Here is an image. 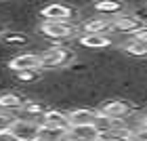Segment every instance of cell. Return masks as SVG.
Listing matches in <instances>:
<instances>
[{
	"label": "cell",
	"mask_w": 147,
	"mask_h": 141,
	"mask_svg": "<svg viewBox=\"0 0 147 141\" xmlns=\"http://www.w3.org/2000/svg\"><path fill=\"white\" fill-rule=\"evenodd\" d=\"M6 68L13 74L28 72V70H40V55L38 53H19V55L9 59Z\"/></svg>",
	"instance_id": "5b68a950"
},
{
	"label": "cell",
	"mask_w": 147,
	"mask_h": 141,
	"mask_svg": "<svg viewBox=\"0 0 147 141\" xmlns=\"http://www.w3.org/2000/svg\"><path fill=\"white\" fill-rule=\"evenodd\" d=\"M143 110H147V107L139 105L132 99H124V97H109L97 105V112L111 120H126L128 116H132L137 112H143Z\"/></svg>",
	"instance_id": "7a4b0ae2"
},
{
	"label": "cell",
	"mask_w": 147,
	"mask_h": 141,
	"mask_svg": "<svg viewBox=\"0 0 147 141\" xmlns=\"http://www.w3.org/2000/svg\"><path fill=\"white\" fill-rule=\"evenodd\" d=\"M0 141H17V139L13 137L11 131H9V133H0Z\"/></svg>",
	"instance_id": "44dd1931"
},
{
	"label": "cell",
	"mask_w": 147,
	"mask_h": 141,
	"mask_svg": "<svg viewBox=\"0 0 147 141\" xmlns=\"http://www.w3.org/2000/svg\"><path fill=\"white\" fill-rule=\"evenodd\" d=\"M130 141H132V139H130Z\"/></svg>",
	"instance_id": "603a6c76"
},
{
	"label": "cell",
	"mask_w": 147,
	"mask_h": 141,
	"mask_svg": "<svg viewBox=\"0 0 147 141\" xmlns=\"http://www.w3.org/2000/svg\"><path fill=\"white\" fill-rule=\"evenodd\" d=\"M46 110H49L46 101H40V99H25V103L21 107V112L17 114V118H28V120L40 122L42 116L46 114Z\"/></svg>",
	"instance_id": "8fae6325"
},
{
	"label": "cell",
	"mask_w": 147,
	"mask_h": 141,
	"mask_svg": "<svg viewBox=\"0 0 147 141\" xmlns=\"http://www.w3.org/2000/svg\"><path fill=\"white\" fill-rule=\"evenodd\" d=\"M95 13H99L101 17H118L120 13H124V4L122 2H116V0H101V2H95L92 4Z\"/></svg>",
	"instance_id": "e0dca14e"
},
{
	"label": "cell",
	"mask_w": 147,
	"mask_h": 141,
	"mask_svg": "<svg viewBox=\"0 0 147 141\" xmlns=\"http://www.w3.org/2000/svg\"><path fill=\"white\" fill-rule=\"evenodd\" d=\"M78 44L88 51H105V49H111L116 44V40L105 34H82L78 36Z\"/></svg>",
	"instance_id": "ba28073f"
},
{
	"label": "cell",
	"mask_w": 147,
	"mask_h": 141,
	"mask_svg": "<svg viewBox=\"0 0 147 141\" xmlns=\"http://www.w3.org/2000/svg\"><path fill=\"white\" fill-rule=\"evenodd\" d=\"M40 55V70H61V68H69L76 61V53L65 44H51L44 51L38 53Z\"/></svg>",
	"instance_id": "6da1fadb"
},
{
	"label": "cell",
	"mask_w": 147,
	"mask_h": 141,
	"mask_svg": "<svg viewBox=\"0 0 147 141\" xmlns=\"http://www.w3.org/2000/svg\"><path fill=\"white\" fill-rule=\"evenodd\" d=\"M67 141H99V133L92 124L88 126H69Z\"/></svg>",
	"instance_id": "5bb4252c"
},
{
	"label": "cell",
	"mask_w": 147,
	"mask_h": 141,
	"mask_svg": "<svg viewBox=\"0 0 147 141\" xmlns=\"http://www.w3.org/2000/svg\"><path fill=\"white\" fill-rule=\"evenodd\" d=\"M38 30H40L42 38H49L55 44H63L78 36L80 25L78 23H61V21H42L38 25Z\"/></svg>",
	"instance_id": "3957f363"
},
{
	"label": "cell",
	"mask_w": 147,
	"mask_h": 141,
	"mask_svg": "<svg viewBox=\"0 0 147 141\" xmlns=\"http://www.w3.org/2000/svg\"><path fill=\"white\" fill-rule=\"evenodd\" d=\"M80 30H82V34H105L109 36L111 34V19L109 17H90L82 21L80 25Z\"/></svg>",
	"instance_id": "7c38bea8"
},
{
	"label": "cell",
	"mask_w": 147,
	"mask_h": 141,
	"mask_svg": "<svg viewBox=\"0 0 147 141\" xmlns=\"http://www.w3.org/2000/svg\"><path fill=\"white\" fill-rule=\"evenodd\" d=\"M38 131H40V122L28 120V118H17L11 129V135L17 141H36Z\"/></svg>",
	"instance_id": "8992f818"
},
{
	"label": "cell",
	"mask_w": 147,
	"mask_h": 141,
	"mask_svg": "<svg viewBox=\"0 0 147 141\" xmlns=\"http://www.w3.org/2000/svg\"><path fill=\"white\" fill-rule=\"evenodd\" d=\"M17 120V114H9V112H0V133H9L13 129Z\"/></svg>",
	"instance_id": "ffe728a7"
},
{
	"label": "cell",
	"mask_w": 147,
	"mask_h": 141,
	"mask_svg": "<svg viewBox=\"0 0 147 141\" xmlns=\"http://www.w3.org/2000/svg\"><path fill=\"white\" fill-rule=\"evenodd\" d=\"M0 42L4 46H28L32 42V38L28 36V32L23 30H9L0 36Z\"/></svg>",
	"instance_id": "9a60e30c"
},
{
	"label": "cell",
	"mask_w": 147,
	"mask_h": 141,
	"mask_svg": "<svg viewBox=\"0 0 147 141\" xmlns=\"http://www.w3.org/2000/svg\"><path fill=\"white\" fill-rule=\"evenodd\" d=\"M143 23L139 21V19L132 15V13H120L118 17H111V32H116V34H128L132 36L137 30H141Z\"/></svg>",
	"instance_id": "52a82bcc"
},
{
	"label": "cell",
	"mask_w": 147,
	"mask_h": 141,
	"mask_svg": "<svg viewBox=\"0 0 147 141\" xmlns=\"http://www.w3.org/2000/svg\"><path fill=\"white\" fill-rule=\"evenodd\" d=\"M120 51L124 53V55H128V57H137V59H147V44L143 42H139V40L135 38H126L122 44H120Z\"/></svg>",
	"instance_id": "2e32d148"
},
{
	"label": "cell",
	"mask_w": 147,
	"mask_h": 141,
	"mask_svg": "<svg viewBox=\"0 0 147 141\" xmlns=\"http://www.w3.org/2000/svg\"><path fill=\"white\" fill-rule=\"evenodd\" d=\"M63 141H67V137H65V139H63Z\"/></svg>",
	"instance_id": "7402d4cb"
},
{
	"label": "cell",
	"mask_w": 147,
	"mask_h": 141,
	"mask_svg": "<svg viewBox=\"0 0 147 141\" xmlns=\"http://www.w3.org/2000/svg\"><path fill=\"white\" fill-rule=\"evenodd\" d=\"M118 122L120 120H111V118H107V116H103V114L97 112V118H95V122H92V126L97 129L99 135H105V133H111L113 129H116Z\"/></svg>",
	"instance_id": "d6986e66"
},
{
	"label": "cell",
	"mask_w": 147,
	"mask_h": 141,
	"mask_svg": "<svg viewBox=\"0 0 147 141\" xmlns=\"http://www.w3.org/2000/svg\"><path fill=\"white\" fill-rule=\"evenodd\" d=\"M40 124L44 126H53V129H69V122H67V112L61 110V107H49L46 114L42 116Z\"/></svg>",
	"instance_id": "4fadbf2b"
},
{
	"label": "cell",
	"mask_w": 147,
	"mask_h": 141,
	"mask_svg": "<svg viewBox=\"0 0 147 141\" xmlns=\"http://www.w3.org/2000/svg\"><path fill=\"white\" fill-rule=\"evenodd\" d=\"M25 103V95L17 91H2L0 93V112H9V114H19Z\"/></svg>",
	"instance_id": "30bf717a"
},
{
	"label": "cell",
	"mask_w": 147,
	"mask_h": 141,
	"mask_svg": "<svg viewBox=\"0 0 147 141\" xmlns=\"http://www.w3.org/2000/svg\"><path fill=\"white\" fill-rule=\"evenodd\" d=\"M97 118V107H74L67 110V122L69 126H88Z\"/></svg>",
	"instance_id": "9c48e42d"
},
{
	"label": "cell",
	"mask_w": 147,
	"mask_h": 141,
	"mask_svg": "<svg viewBox=\"0 0 147 141\" xmlns=\"http://www.w3.org/2000/svg\"><path fill=\"white\" fill-rule=\"evenodd\" d=\"M78 9L67 4H46L44 9H40V17L42 21H61V23H76Z\"/></svg>",
	"instance_id": "277c9868"
},
{
	"label": "cell",
	"mask_w": 147,
	"mask_h": 141,
	"mask_svg": "<svg viewBox=\"0 0 147 141\" xmlns=\"http://www.w3.org/2000/svg\"><path fill=\"white\" fill-rule=\"evenodd\" d=\"M65 137H67V131H65V129H53V126L40 124L36 141H63Z\"/></svg>",
	"instance_id": "ac0fdd59"
}]
</instances>
